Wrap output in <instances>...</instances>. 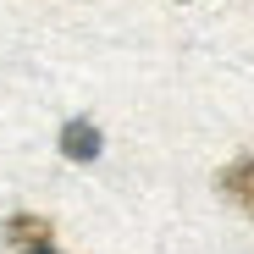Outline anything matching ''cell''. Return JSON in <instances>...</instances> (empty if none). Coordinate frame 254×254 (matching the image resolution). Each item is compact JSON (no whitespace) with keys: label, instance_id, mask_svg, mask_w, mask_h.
Segmentation results:
<instances>
[{"label":"cell","instance_id":"6da1fadb","mask_svg":"<svg viewBox=\"0 0 254 254\" xmlns=\"http://www.w3.org/2000/svg\"><path fill=\"white\" fill-rule=\"evenodd\" d=\"M6 238H11V249H17V254H61L56 227H50L45 216H28V210H17V216L6 221Z\"/></svg>","mask_w":254,"mask_h":254},{"label":"cell","instance_id":"7a4b0ae2","mask_svg":"<svg viewBox=\"0 0 254 254\" xmlns=\"http://www.w3.org/2000/svg\"><path fill=\"white\" fill-rule=\"evenodd\" d=\"M216 188L243 210V216L254 221V155H238V160H227L221 166V177H216Z\"/></svg>","mask_w":254,"mask_h":254},{"label":"cell","instance_id":"3957f363","mask_svg":"<svg viewBox=\"0 0 254 254\" xmlns=\"http://www.w3.org/2000/svg\"><path fill=\"white\" fill-rule=\"evenodd\" d=\"M100 144H105V138H100V127H94L89 116H72V122L61 127V155H66V160H77V166H83V160H94V155H100Z\"/></svg>","mask_w":254,"mask_h":254}]
</instances>
